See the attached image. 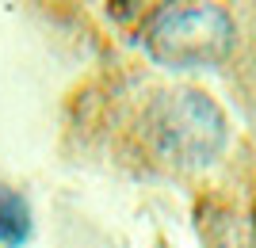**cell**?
Segmentation results:
<instances>
[{
  "instance_id": "cell-3",
  "label": "cell",
  "mask_w": 256,
  "mask_h": 248,
  "mask_svg": "<svg viewBox=\"0 0 256 248\" xmlns=\"http://www.w3.org/2000/svg\"><path fill=\"white\" fill-rule=\"evenodd\" d=\"M31 237V203L16 187L0 184V248H20Z\"/></svg>"
},
{
  "instance_id": "cell-2",
  "label": "cell",
  "mask_w": 256,
  "mask_h": 248,
  "mask_svg": "<svg viewBox=\"0 0 256 248\" xmlns=\"http://www.w3.org/2000/svg\"><path fill=\"white\" fill-rule=\"evenodd\" d=\"M234 15L218 4L164 8L146 31V54L164 69H214L234 54Z\"/></svg>"
},
{
  "instance_id": "cell-4",
  "label": "cell",
  "mask_w": 256,
  "mask_h": 248,
  "mask_svg": "<svg viewBox=\"0 0 256 248\" xmlns=\"http://www.w3.org/2000/svg\"><path fill=\"white\" fill-rule=\"evenodd\" d=\"M164 0H115V11L122 15V19H138V15H150V11H157Z\"/></svg>"
},
{
  "instance_id": "cell-1",
  "label": "cell",
  "mask_w": 256,
  "mask_h": 248,
  "mask_svg": "<svg viewBox=\"0 0 256 248\" xmlns=\"http://www.w3.org/2000/svg\"><path fill=\"white\" fill-rule=\"evenodd\" d=\"M146 134L160 161L176 168H203L226 149L230 126L222 107L199 88L160 92L146 111Z\"/></svg>"
}]
</instances>
